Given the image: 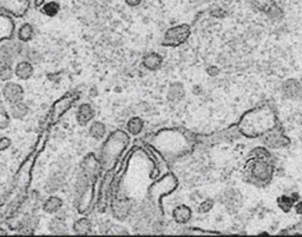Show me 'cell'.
Masks as SVG:
<instances>
[{
	"label": "cell",
	"instance_id": "23",
	"mask_svg": "<svg viewBox=\"0 0 302 237\" xmlns=\"http://www.w3.org/2000/svg\"><path fill=\"white\" fill-rule=\"evenodd\" d=\"M10 115H8L7 111L5 110L4 103H2V101L0 99V129H7L10 127Z\"/></svg>",
	"mask_w": 302,
	"mask_h": 237
},
{
	"label": "cell",
	"instance_id": "19",
	"mask_svg": "<svg viewBox=\"0 0 302 237\" xmlns=\"http://www.w3.org/2000/svg\"><path fill=\"white\" fill-rule=\"evenodd\" d=\"M60 11V5L57 1H49L44 2L42 6V12L48 17H55L59 13Z\"/></svg>",
	"mask_w": 302,
	"mask_h": 237
},
{
	"label": "cell",
	"instance_id": "11",
	"mask_svg": "<svg viewBox=\"0 0 302 237\" xmlns=\"http://www.w3.org/2000/svg\"><path fill=\"white\" fill-rule=\"evenodd\" d=\"M63 207V201L58 196H51L43 203V210L46 213L58 212Z\"/></svg>",
	"mask_w": 302,
	"mask_h": 237
},
{
	"label": "cell",
	"instance_id": "3",
	"mask_svg": "<svg viewBox=\"0 0 302 237\" xmlns=\"http://www.w3.org/2000/svg\"><path fill=\"white\" fill-rule=\"evenodd\" d=\"M115 166L108 169L105 172L103 180L99 183V190H98V208H101V212H103L105 208L108 206V200H109V195L111 192V188H112L113 180H115Z\"/></svg>",
	"mask_w": 302,
	"mask_h": 237
},
{
	"label": "cell",
	"instance_id": "12",
	"mask_svg": "<svg viewBox=\"0 0 302 237\" xmlns=\"http://www.w3.org/2000/svg\"><path fill=\"white\" fill-rule=\"evenodd\" d=\"M172 216H174V219L177 223H187L192 217V210H190V208L182 204V206L175 208Z\"/></svg>",
	"mask_w": 302,
	"mask_h": 237
},
{
	"label": "cell",
	"instance_id": "20",
	"mask_svg": "<svg viewBox=\"0 0 302 237\" xmlns=\"http://www.w3.org/2000/svg\"><path fill=\"white\" fill-rule=\"evenodd\" d=\"M50 230L54 234H66L67 233V227L65 224V221L59 219L58 217L54 218L50 223Z\"/></svg>",
	"mask_w": 302,
	"mask_h": 237
},
{
	"label": "cell",
	"instance_id": "18",
	"mask_svg": "<svg viewBox=\"0 0 302 237\" xmlns=\"http://www.w3.org/2000/svg\"><path fill=\"white\" fill-rule=\"evenodd\" d=\"M112 210L117 218H124L128 215L129 210H130L129 201H118L117 202V207L115 204H112Z\"/></svg>",
	"mask_w": 302,
	"mask_h": 237
},
{
	"label": "cell",
	"instance_id": "15",
	"mask_svg": "<svg viewBox=\"0 0 302 237\" xmlns=\"http://www.w3.org/2000/svg\"><path fill=\"white\" fill-rule=\"evenodd\" d=\"M143 128H144V122L139 117H133V118L129 119L127 124V130L128 132L133 136H137L142 132Z\"/></svg>",
	"mask_w": 302,
	"mask_h": 237
},
{
	"label": "cell",
	"instance_id": "2",
	"mask_svg": "<svg viewBox=\"0 0 302 237\" xmlns=\"http://www.w3.org/2000/svg\"><path fill=\"white\" fill-rule=\"evenodd\" d=\"M78 98H79L78 93L70 92L64 96V97L58 99L51 109V115H50L51 124H55V123L59 121L60 117L64 116V113H65L66 111L78 101Z\"/></svg>",
	"mask_w": 302,
	"mask_h": 237
},
{
	"label": "cell",
	"instance_id": "7",
	"mask_svg": "<svg viewBox=\"0 0 302 237\" xmlns=\"http://www.w3.org/2000/svg\"><path fill=\"white\" fill-rule=\"evenodd\" d=\"M14 30H16V25L11 16L0 11V43L12 39Z\"/></svg>",
	"mask_w": 302,
	"mask_h": 237
},
{
	"label": "cell",
	"instance_id": "28",
	"mask_svg": "<svg viewBox=\"0 0 302 237\" xmlns=\"http://www.w3.org/2000/svg\"><path fill=\"white\" fill-rule=\"evenodd\" d=\"M43 5H44V0H34V6L36 7L43 6Z\"/></svg>",
	"mask_w": 302,
	"mask_h": 237
},
{
	"label": "cell",
	"instance_id": "4",
	"mask_svg": "<svg viewBox=\"0 0 302 237\" xmlns=\"http://www.w3.org/2000/svg\"><path fill=\"white\" fill-rule=\"evenodd\" d=\"M32 0H0V11L8 16L20 18L30 10Z\"/></svg>",
	"mask_w": 302,
	"mask_h": 237
},
{
	"label": "cell",
	"instance_id": "24",
	"mask_svg": "<svg viewBox=\"0 0 302 237\" xmlns=\"http://www.w3.org/2000/svg\"><path fill=\"white\" fill-rule=\"evenodd\" d=\"M255 5L262 11H268L269 8L273 7L272 0H255Z\"/></svg>",
	"mask_w": 302,
	"mask_h": 237
},
{
	"label": "cell",
	"instance_id": "22",
	"mask_svg": "<svg viewBox=\"0 0 302 237\" xmlns=\"http://www.w3.org/2000/svg\"><path fill=\"white\" fill-rule=\"evenodd\" d=\"M14 76V70L10 63H5L0 65V80L10 81Z\"/></svg>",
	"mask_w": 302,
	"mask_h": 237
},
{
	"label": "cell",
	"instance_id": "13",
	"mask_svg": "<svg viewBox=\"0 0 302 237\" xmlns=\"http://www.w3.org/2000/svg\"><path fill=\"white\" fill-rule=\"evenodd\" d=\"M91 228H92V224L87 218H79L72 225V229L76 234L78 235H87V234L91 233Z\"/></svg>",
	"mask_w": 302,
	"mask_h": 237
},
{
	"label": "cell",
	"instance_id": "5",
	"mask_svg": "<svg viewBox=\"0 0 302 237\" xmlns=\"http://www.w3.org/2000/svg\"><path fill=\"white\" fill-rule=\"evenodd\" d=\"M190 34V27L186 24L175 26L169 28L164 34L163 45L164 46H178L183 44L188 39Z\"/></svg>",
	"mask_w": 302,
	"mask_h": 237
},
{
	"label": "cell",
	"instance_id": "10",
	"mask_svg": "<svg viewBox=\"0 0 302 237\" xmlns=\"http://www.w3.org/2000/svg\"><path fill=\"white\" fill-rule=\"evenodd\" d=\"M163 59L160 54L156 52H149L143 57V65L145 69L150 70V71H156L162 66Z\"/></svg>",
	"mask_w": 302,
	"mask_h": 237
},
{
	"label": "cell",
	"instance_id": "27",
	"mask_svg": "<svg viewBox=\"0 0 302 237\" xmlns=\"http://www.w3.org/2000/svg\"><path fill=\"white\" fill-rule=\"evenodd\" d=\"M140 2H142V0H125V4L130 7L138 6V5H140Z\"/></svg>",
	"mask_w": 302,
	"mask_h": 237
},
{
	"label": "cell",
	"instance_id": "9",
	"mask_svg": "<svg viewBox=\"0 0 302 237\" xmlns=\"http://www.w3.org/2000/svg\"><path fill=\"white\" fill-rule=\"evenodd\" d=\"M33 65L27 60H22L14 67V76L20 80H28L33 76Z\"/></svg>",
	"mask_w": 302,
	"mask_h": 237
},
{
	"label": "cell",
	"instance_id": "16",
	"mask_svg": "<svg viewBox=\"0 0 302 237\" xmlns=\"http://www.w3.org/2000/svg\"><path fill=\"white\" fill-rule=\"evenodd\" d=\"M89 133L93 139L99 140L103 138L105 133H107V127H105L104 123L102 122H93L90 127Z\"/></svg>",
	"mask_w": 302,
	"mask_h": 237
},
{
	"label": "cell",
	"instance_id": "21",
	"mask_svg": "<svg viewBox=\"0 0 302 237\" xmlns=\"http://www.w3.org/2000/svg\"><path fill=\"white\" fill-rule=\"evenodd\" d=\"M183 95H184V91H183V89H182L181 84L175 83L170 86L169 92H168L169 101H172V102L180 101V99L183 97Z\"/></svg>",
	"mask_w": 302,
	"mask_h": 237
},
{
	"label": "cell",
	"instance_id": "8",
	"mask_svg": "<svg viewBox=\"0 0 302 237\" xmlns=\"http://www.w3.org/2000/svg\"><path fill=\"white\" fill-rule=\"evenodd\" d=\"M76 118H77V123L81 127H86L95 118V110L90 104H82L76 113Z\"/></svg>",
	"mask_w": 302,
	"mask_h": 237
},
{
	"label": "cell",
	"instance_id": "17",
	"mask_svg": "<svg viewBox=\"0 0 302 237\" xmlns=\"http://www.w3.org/2000/svg\"><path fill=\"white\" fill-rule=\"evenodd\" d=\"M33 26L30 23H25L19 27L18 30V39L22 43H27L33 38Z\"/></svg>",
	"mask_w": 302,
	"mask_h": 237
},
{
	"label": "cell",
	"instance_id": "6",
	"mask_svg": "<svg viewBox=\"0 0 302 237\" xmlns=\"http://www.w3.org/2000/svg\"><path fill=\"white\" fill-rule=\"evenodd\" d=\"M2 97L10 104L18 103L24 99V89L18 83L7 81L2 87Z\"/></svg>",
	"mask_w": 302,
	"mask_h": 237
},
{
	"label": "cell",
	"instance_id": "14",
	"mask_svg": "<svg viewBox=\"0 0 302 237\" xmlns=\"http://www.w3.org/2000/svg\"><path fill=\"white\" fill-rule=\"evenodd\" d=\"M27 113H28V107L25 103H23V101L18 102V103L11 104L10 115L11 117H13L14 119H23Z\"/></svg>",
	"mask_w": 302,
	"mask_h": 237
},
{
	"label": "cell",
	"instance_id": "25",
	"mask_svg": "<svg viewBox=\"0 0 302 237\" xmlns=\"http://www.w3.org/2000/svg\"><path fill=\"white\" fill-rule=\"evenodd\" d=\"M12 144V140L8 137H0V151H5Z\"/></svg>",
	"mask_w": 302,
	"mask_h": 237
},
{
	"label": "cell",
	"instance_id": "26",
	"mask_svg": "<svg viewBox=\"0 0 302 237\" xmlns=\"http://www.w3.org/2000/svg\"><path fill=\"white\" fill-rule=\"evenodd\" d=\"M212 207H213V201L209 200V201L203 202V203H202L201 206H199L198 210H199V212H207L208 210H209Z\"/></svg>",
	"mask_w": 302,
	"mask_h": 237
},
{
	"label": "cell",
	"instance_id": "1",
	"mask_svg": "<svg viewBox=\"0 0 302 237\" xmlns=\"http://www.w3.org/2000/svg\"><path fill=\"white\" fill-rule=\"evenodd\" d=\"M129 142H130V138L124 131L116 130L115 132L111 133L107 142L102 146L101 157H99L102 169H110L115 166L123 151L129 145Z\"/></svg>",
	"mask_w": 302,
	"mask_h": 237
}]
</instances>
